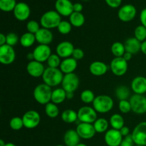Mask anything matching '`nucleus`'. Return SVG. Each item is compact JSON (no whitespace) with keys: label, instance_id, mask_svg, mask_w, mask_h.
Masks as SVG:
<instances>
[{"label":"nucleus","instance_id":"f257e3e1","mask_svg":"<svg viewBox=\"0 0 146 146\" xmlns=\"http://www.w3.org/2000/svg\"><path fill=\"white\" fill-rule=\"evenodd\" d=\"M64 76V74L60 68L48 67L44 71L42 79L44 84L52 88L61 84Z\"/></svg>","mask_w":146,"mask_h":146},{"label":"nucleus","instance_id":"f03ea898","mask_svg":"<svg viewBox=\"0 0 146 146\" xmlns=\"http://www.w3.org/2000/svg\"><path fill=\"white\" fill-rule=\"evenodd\" d=\"M53 90L51 87L46 84H40L35 87L34 90V98L38 104L41 105H46L51 102V96Z\"/></svg>","mask_w":146,"mask_h":146},{"label":"nucleus","instance_id":"7ed1b4c3","mask_svg":"<svg viewBox=\"0 0 146 146\" xmlns=\"http://www.w3.org/2000/svg\"><path fill=\"white\" fill-rule=\"evenodd\" d=\"M61 21V16L56 10H49L46 11L41 16L40 19V24L42 28L51 30L57 28Z\"/></svg>","mask_w":146,"mask_h":146},{"label":"nucleus","instance_id":"20e7f679","mask_svg":"<svg viewBox=\"0 0 146 146\" xmlns=\"http://www.w3.org/2000/svg\"><path fill=\"white\" fill-rule=\"evenodd\" d=\"M113 100L108 95L98 96L93 102V108L99 113H106L110 112L113 108Z\"/></svg>","mask_w":146,"mask_h":146},{"label":"nucleus","instance_id":"39448f33","mask_svg":"<svg viewBox=\"0 0 146 146\" xmlns=\"http://www.w3.org/2000/svg\"><path fill=\"white\" fill-rule=\"evenodd\" d=\"M78 120L81 123H94L97 119V112L94 108L90 106H83L78 111Z\"/></svg>","mask_w":146,"mask_h":146},{"label":"nucleus","instance_id":"423d86ee","mask_svg":"<svg viewBox=\"0 0 146 146\" xmlns=\"http://www.w3.org/2000/svg\"><path fill=\"white\" fill-rule=\"evenodd\" d=\"M131 111L136 114H144L146 113V96L140 94H134L130 98Z\"/></svg>","mask_w":146,"mask_h":146},{"label":"nucleus","instance_id":"0eeeda50","mask_svg":"<svg viewBox=\"0 0 146 146\" xmlns=\"http://www.w3.org/2000/svg\"><path fill=\"white\" fill-rule=\"evenodd\" d=\"M131 135L135 145L146 146V121L138 123L133 131Z\"/></svg>","mask_w":146,"mask_h":146},{"label":"nucleus","instance_id":"6e6552de","mask_svg":"<svg viewBox=\"0 0 146 146\" xmlns=\"http://www.w3.org/2000/svg\"><path fill=\"white\" fill-rule=\"evenodd\" d=\"M22 120L24 127L27 129H33L39 125L41 122V116L37 111L30 110L23 115Z\"/></svg>","mask_w":146,"mask_h":146},{"label":"nucleus","instance_id":"1a4fd4ad","mask_svg":"<svg viewBox=\"0 0 146 146\" xmlns=\"http://www.w3.org/2000/svg\"><path fill=\"white\" fill-rule=\"evenodd\" d=\"M110 68L113 74L116 76H122L126 74L128 71V61L123 57H115L111 61Z\"/></svg>","mask_w":146,"mask_h":146},{"label":"nucleus","instance_id":"9d476101","mask_svg":"<svg viewBox=\"0 0 146 146\" xmlns=\"http://www.w3.org/2000/svg\"><path fill=\"white\" fill-rule=\"evenodd\" d=\"M79 78L74 73L65 74L61 83L62 88L66 92H75L79 86Z\"/></svg>","mask_w":146,"mask_h":146},{"label":"nucleus","instance_id":"9b49d317","mask_svg":"<svg viewBox=\"0 0 146 146\" xmlns=\"http://www.w3.org/2000/svg\"><path fill=\"white\" fill-rule=\"evenodd\" d=\"M16 58V53L14 48L5 44L0 46V62L3 65H10Z\"/></svg>","mask_w":146,"mask_h":146},{"label":"nucleus","instance_id":"f8f14e48","mask_svg":"<svg viewBox=\"0 0 146 146\" xmlns=\"http://www.w3.org/2000/svg\"><path fill=\"white\" fill-rule=\"evenodd\" d=\"M137 14L136 8L132 4H125L119 9L118 17L121 21L123 22H129L135 17Z\"/></svg>","mask_w":146,"mask_h":146},{"label":"nucleus","instance_id":"ddd939ff","mask_svg":"<svg viewBox=\"0 0 146 146\" xmlns=\"http://www.w3.org/2000/svg\"><path fill=\"white\" fill-rule=\"evenodd\" d=\"M123 137L121 135L120 131L112 129L108 130L106 132L104 141L108 146H120Z\"/></svg>","mask_w":146,"mask_h":146},{"label":"nucleus","instance_id":"4468645a","mask_svg":"<svg viewBox=\"0 0 146 146\" xmlns=\"http://www.w3.org/2000/svg\"><path fill=\"white\" fill-rule=\"evenodd\" d=\"M14 16L17 20L20 21H26L29 17L30 14H31V9L30 7L27 3L25 2H18L14 8Z\"/></svg>","mask_w":146,"mask_h":146},{"label":"nucleus","instance_id":"2eb2a0df","mask_svg":"<svg viewBox=\"0 0 146 146\" xmlns=\"http://www.w3.org/2000/svg\"><path fill=\"white\" fill-rule=\"evenodd\" d=\"M32 53L34 54V60L41 63L47 61L50 56L52 54L49 46L41 45V44L36 46Z\"/></svg>","mask_w":146,"mask_h":146},{"label":"nucleus","instance_id":"dca6fc26","mask_svg":"<svg viewBox=\"0 0 146 146\" xmlns=\"http://www.w3.org/2000/svg\"><path fill=\"white\" fill-rule=\"evenodd\" d=\"M55 9L63 17H70L74 12V4L70 0H56Z\"/></svg>","mask_w":146,"mask_h":146},{"label":"nucleus","instance_id":"f3484780","mask_svg":"<svg viewBox=\"0 0 146 146\" xmlns=\"http://www.w3.org/2000/svg\"><path fill=\"white\" fill-rule=\"evenodd\" d=\"M76 131H77L80 138L85 140L94 138L95 134L96 133L94 125L91 123H80L77 125Z\"/></svg>","mask_w":146,"mask_h":146},{"label":"nucleus","instance_id":"a211bd4d","mask_svg":"<svg viewBox=\"0 0 146 146\" xmlns=\"http://www.w3.org/2000/svg\"><path fill=\"white\" fill-rule=\"evenodd\" d=\"M74 46L70 41H62V42L59 43L57 45L56 48V54L62 58H69V57L72 56L73 52H74Z\"/></svg>","mask_w":146,"mask_h":146},{"label":"nucleus","instance_id":"6ab92c4d","mask_svg":"<svg viewBox=\"0 0 146 146\" xmlns=\"http://www.w3.org/2000/svg\"><path fill=\"white\" fill-rule=\"evenodd\" d=\"M45 69L46 68H44L43 63L38 62L35 60L29 61L27 66V73L31 76L34 77V78H38V77L41 76L42 77Z\"/></svg>","mask_w":146,"mask_h":146},{"label":"nucleus","instance_id":"aec40b11","mask_svg":"<svg viewBox=\"0 0 146 146\" xmlns=\"http://www.w3.org/2000/svg\"><path fill=\"white\" fill-rule=\"evenodd\" d=\"M36 40L41 45H48L51 44L54 38L52 32L50 29L45 28H41L39 31L35 34Z\"/></svg>","mask_w":146,"mask_h":146},{"label":"nucleus","instance_id":"412c9836","mask_svg":"<svg viewBox=\"0 0 146 146\" xmlns=\"http://www.w3.org/2000/svg\"><path fill=\"white\" fill-rule=\"evenodd\" d=\"M131 89L135 94L143 95L146 93V78L144 76H137L131 82Z\"/></svg>","mask_w":146,"mask_h":146},{"label":"nucleus","instance_id":"4be33fe9","mask_svg":"<svg viewBox=\"0 0 146 146\" xmlns=\"http://www.w3.org/2000/svg\"><path fill=\"white\" fill-rule=\"evenodd\" d=\"M77 66H78L77 60H76L73 57H69V58H64L63 61H61L59 68L62 71L63 74L65 75V74L74 73Z\"/></svg>","mask_w":146,"mask_h":146},{"label":"nucleus","instance_id":"5701e85b","mask_svg":"<svg viewBox=\"0 0 146 146\" xmlns=\"http://www.w3.org/2000/svg\"><path fill=\"white\" fill-rule=\"evenodd\" d=\"M108 66L102 61H96L91 63L89 66V71L95 76H101L106 74Z\"/></svg>","mask_w":146,"mask_h":146},{"label":"nucleus","instance_id":"b1692460","mask_svg":"<svg viewBox=\"0 0 146 146\" xmlns=\"http://www.w3.org/2000/svg\"><path fill=\"white\" fill-rule=\"evenodd\" d=\"M80 140L81 138L74 129L68 130L64 134V141L66 146H76L80 143Z\"/></svg>","mask_w":146,"mask_h":146},{"label":"nucleus","instance_id":"393cba45","mask_svg":"<svg viewBox=\"0 0 146 146\" xmlns=\"http://www.w3.org/2000/svg\"><path fill=\"white\" fill-rule=\"evenodd\" d=\"M141 43L135 37L128 38L124 43L125 51L129 52L132 54H138L141 49Z\"/></svg>","mask_w":146,"mask_h":146},{"label":"nucleus","instance_id":"a878e982","mask_svg":"<svg viewBox=\"0 0 146 146\" xmlns=\"http://www.w3.org/2000/svg\"><path fill=\"white\" fill-rule=\"evenodd\" d=\"M66 99V91L63 88H58L53 90L51 96V102L58 105Z\"/></svg>","mask_w":146,"mask_h":146},{"label":"nucleus","instance_id":"bb28decb","mask_svg":"<svg viewBox=\"0 0 146 146\" xmlns=\"http://www.w3.org/2000/svg\"><path fill=\"white\" fill-rule=\"evenodd\" d=\"M109 123L112 128L120 131L125 125V121L122 115L118 113H115L111 115L110 118Z\"/></svg>","mask_w":146,"mask_h":146},{"label":"nucleus","instance_id":"cd10ccee","mask_svg":"<svg viewBox=\"0 0 146 146\" xmlns=\"http://www.w3.org/2000/svg\"><path fill=\"white\" fill-rule=\"evenodd\" d=\"M35 41H36L35 37V34H31L29 32H26L20 37L19 43L24 48H29L32 46Z\"/></svg>","mask_w":146,"mask_h":146},{"label":"nucleus","instance_id":"c85d7f7f","mask_svg":"<svg viewBox=\"0 0 146 146\" xmlns=\"http://www.w3.org/2000/svg\"><path fill=\"white\" fill-rule=\"evenodd\" d=\"M69 22L74 27H81L85 23V17L81 12H74L69 17Z\"/></svg>","mask_w":146,"mask_h":146},{"label":"nucleus","instance_id":"c756f323","mask_svg":"<svg viewBox=\"0 0 146 146\" xmlns=\"http://www.w3.org/2000/svg\"><path fill=\"white\" fill-rule=\"evenodd\" d=\"M61 119L66 123H73L78 120V113L72 109H66L62 112Z\"/></svg>","mask_w":146,"mask_h":146},{"label":"nucleus","instance_id":"7c9ffc66","mask_svg":"<svg viewBox=\"0 0 146 146\" xmlns=\"http://www.w3.org/2000/svg\"><path fill=\"white\" fill-rule=\"evenodd\" d=\"M109 123L106 118H98L95 122L94 123V126L96 130V132L98 133H106L108 129Z\"/></svg>","mask_w":146,"mask_h":146},{"label":"nucleus","instance_id":"2f4dec72","mask_svg":"<svg viewBox=\"0 0 146 146\" xmlns=\"http://www.w3.org/2000/svg\"><path fill=\"white\" fill-rule=\"evenodd\" d=\"M45 113L51 118H56L59 115V109L56 104L50 102L45 106Z\"/></svg>","mask_w":146,"mask_h":146},{"label":"nucleus","instance_id":"473e14b6","mask_svg":"<svg viewBox=\"0 0 146 146\" xmlns=\"http://www.w3.org/2000/svg\"><path fill=\"white\" fill-rule=\"evenodd\" d=\"M111 51L113 55L115 57H123V56L125 53L124 44H122L121 42H118V41L113 43L111 46Z\"/></svg>","mask_w":146,"mask_h":146},{"label":"nucleus","instance_id":"72a5a7b5","mask_svg":"<svg viewBox=\"0 0 146 146\" xmlns=\"http://www.w3.org/2000/svg\"><path fill=\"white\" fill-rule=\"evenodd\" d=\"M115 96L119 101L127 100L130 96V89L125 86H120L115 89Z\"/></svg>","mask_w":146,"mask_h":146},{"label":"nucleus","instance_id":"f704fd0d","mask_svg":"<svg viewBox=\"0 0 146 146\" xmlns=\"http://www.w3.org/2000/svg\"><path fill=\"white\" fill-rule=\"evenodd\" d=\"M17 2L16 0H0V9L4 12L14 11Z\"/></svg>","mask_w":146,"mask_h":146},{"label":"nucleus","instance_id":"c9c22d12","mask_svg":"<svg viewBox=\"0 0 146 146\" xmlns=\"http://www.w3.org/2000/svg\"><path fill=\"white\" fill-rule=\"evenodd\" d=\"M95 98L94 93L91 90L86 89L83 91L81 94V100L83 103L86 104H93Z\"/></svg>","mask_w":146,"mask_h":146},{"label":"nucleus","instance_id":"e433bc0d","mask_svg":"<svg viewBox=\"0 0 146 146\" xmlns=\"http://www.w3.org/2000/svg\"><path fill=\"white\" fill-rule=\"evenodd\" d=\"M134 37L141 42L146 40V28L143 25H139L134 30Z\"/></svg>","mask_w":146,"mask_h":146},{"label":"nucleus","instance_id":"4c0bfd02","mask_svg":"<svg viewBox=\"0 0 146 146\" xmlns=\"http://www.w3.org/2000/svg\"><path fill=\"white\" fill-rule=\"evenodd\" d=\"M57 29H58V31L60 34H63V35H66L71 31L72 25L69 21L62 20L59 25L58 26Z\"/></svg>","mask_w":146,"mask_h":146},{"label":"nucleus","instance_id":"58836bf2","mask_svg":"<svg viewBox=\"0 0 146 146\" xmlns=\"http://www.w3.org/2000/svg\"><path fill=\"white\" fill-rule=\"evenodd\" d=\"M9 126L14 131H19L24 127L22 118L20 117H14L9 121Z\"/></svg>","mask_w":146,"mask_h":146},{"label":"nucleus","instance_id":"ea45409f","mask_svg":"<svg viewBox=\"0 0 146 146\" xmlns=\"http://www.w3.org/2000/svg\"><path fill=\"white\" fill-rule=\"evenodd\" d=\"M61 58L56 54H52L47 60L48 67L50 68H58L61 65Z\"/></svg>","mask_w":146,"mask_h":146},{"label":"nucleus","instance_id":"a19ab883","mask_svg":"<svg viewBox=\"0 0 146 146\" xmlns=\"http://www.w3.org/2000/svg\"><path fill=\"white\" fill-rule=\"evenodd\" d=\"M40 24L35 20H30L27 24V29L28 32L36 34L40 29Z\"/></svg>","mask_w":146,"mask_h":146},{"label":"nucleus","instance_id":"79ce46f5","mask_svg":"<svg viewBox=\"0 0 146 146\" xmlns=\"http://www.w3.org/2000/svg\"><path fill=\"white\" fill-rule=\"evenodd\" d=\"M20 38H19V36L14 32H10L7 34V44L11 46L14 47L17 45L18 42H19Z\"/></svg>","mask_w":146,"mask_h":146},{"label":"nucleus","instance_id":"37998d69","mask_svg":"<svg viewBox=\"0 0 146 146\" xmlns=\"http://www.w3.org/2000/svg\"><path fill=\"white\" fill-rule=\"evenodd\" d=\"M118 109L123 113H128L131 111V105L130 101L127 100L120 101L118 104Z\"/></svg>","mask_w":146,"mask_h":146},{"label":"nucleus","instance_id":"c03bdc74","mask_svg":"<svg viewBox=\"0 0 146 146\" xmlns=\"http://www.w3.org/2000/svg\"><path fill=\"white\" fill-rule=\"evenodd\" d=\"M72 57L76 60H81L84 57V52L81 48H75L74 52H73Z\"/></svg>","mask_w":146,"mask_h":146},{"label":"nucleus","instance_id":"a18cd8bd","mask_svg":"<svg viewBox=\"0 0 146 146\" xmlns=\"http://www.w3.org/2000/svg\"><path fill=\"white\" fill-rule=\"evenodd\" d=\"M133 144L134 141L133 140V137L131 134H130L128 136L124 137L120 146H134Z\"/></svg>","mask_w":146,"mask_h":146},{"label":"nucleus","instance_id":"49530a36","mask_svg":"<svg viewBox=\"0 0 146 146\" xmlns=\"http://www.w3.org/2000/svg\"><path fill=\"white\" fill-rule=\"evenodd\" d=\"M105 1L111 8H118L122 3V0H105Z\"/></svg>","mask_w":146,"mask_h":146},{"label":"nucleus","instance_id":"de8ad7c7","mask_svg":"<svg viewBox=\"0 0 146 146\" xmlns=\"http://www.w3.org/2000/svg\"><path fill=\"white\" fill-rule=\"evenodd\" d=\"M140 21L141 22V25L146 28V8L143 9L141 11V14H140Z\"/></svg>","mask_w":146,"mask_h":146},{"label":"nucleus","instance_id":"09e8293b","mask_svg":"<svg viewBox=\"0 0 146 146\" xmlns=\"http://www.w3.org/2000/svg\"><path fill=\"white\" fill-rule=\"evenodd\" d=\"M120 132H121V135H122L123 137H126L128 135H130V129L128 127L125 126L124 125L121 130H120Z\"/></svg>","mask_w":146,"mask_h":146},{"label":"nucleus","instance_id":"8fccbe9b","mask_svg":"<svg viewBox=\"0 0 146 146\" xmlns=\"http://www.w3.org/2000/svg\"><path fill=\"white\" fill-rule=\"evenodd\" d=\"M83 5L79 2H76L74 4V11L75 12H81L83 10Z\"/></svg>","mask_w":146,"mask_h":146},{"label":"nucleus","instance_id":"3c124183","mask_svg":"<svg viewBox=\"0 0 146 146\" xmlns=\"http://www.w3.org/2000/svg\"><path fill=\"white\" fill-rule=\"evenodd\" d=\"M7 44V35H4L1 33L0 34V46Z\"/></svg>","mask_w":146,"mask_h":146},{"label":"nucleus","instance_id":"603ef678","mask_svg":"<svg viewBox=\"0 0 146 146\" xmlns=\"http://www.w3.org/2000/svg\"><path fill=\"white\" fill-rule=\"evenodd\" d=\"M132 56H133L132 54H131V53L125 51V53L124 54V55L123 56V58L124 59H125L126 61H130L131 58H132Z\"/></svg>","mask_w":146,"mask_h":146},{"label":"nucleus","instance_id":"864d4df0","mask_svg":"<svg viewBox=\"0 0 146 146\" xmlns=\"http://www.w3.org/2000/svg\"><path fill=\"white\" fill-rule=\"evenodd\" d=\"M141 51L143 53V54H144L145 55H146V40L145 41H144L143 42L141 43Z\"/></svg>","mask_w":146,"mask_h":146},{"label":"nucleus","instance_id":"5fc2aeb1","mask_svg":"<svg viewBox=\"0 0 146 146\" xmlns=\"http://www.w3.org/2000/svg\"><path fill=\"white\" fill-rule=\"evenodd\" d=\"M74 96V92H66V99H72Z\"/></svg>","mask_w":146,"mask_h":146},{"label":"nucleus","instance_id":"6e6d98bb","mask_svg":"<svg viewBox=\"0 0 146 146\" xmlns=\"http://www.w3.org/2000/svg\"><path fill=\"white\" fill-rule=\"evenodd\" d=\"M27 59L29 60L30 61H34V54H33V53H29V54H27Z\"/></svg>","mask_w":146,"mask_h":146},{"label":"nucleus","instance_id":"4d7b16f0","mask_svg":"<svg viewBox=\"0 0 146 146\" xmlns=\"http://www.w3.org/2000/svg\"><path fill=\"white\" fill-rule=\"evenodd\" d=\"M6 145V143L4 142V140L1 139L0 140V146H5Z\"/></svg>","mask_w":146,"mask_h":146},{"label":"nucleus","instance_id":"13d9d810","mask_svg":"<svg viewBox=\"0 0 146 146\" xmlns=\"http://www.w3.org/2000/svg\"><path fill=\"white\" fill-rule=\"evenodd\" d=\"M5 146H17L15 145V144L12 143H6Z\"/></svg>","mask_w":146,"mask_h":146},{"label":"nucleus","instance_id":"bf43d9fd","mask_svg":"<svg viewBox=\"0 0 146 146\" xmlns=\"http://www.w3.org/2000/svg\"><path fill=\"white\" fill-rule=\"evenodd\" d=\"M76 146H87V145H86V144L82 143H78V145H77Z\"/></svg>","mask_w":146,"mask_h":146},{"label":"nucleus","instance_id":"052dcab7","mask_svg":"<svg viewBox=\"0 0 146 146\" xmlns=\"http://www.w3.org/2000/svg\"><path fill=\"white\" fill-rule=\"evenodd\" d=\"M55 146H66V145H56Z\"/></svg>","mask_w":146,"mask_h":146},{"label":"nucleus","instance_id":"680f3d73","mask_svg":"<svg viewBox=\"0 0 146 146\" xmlns=\"http://www.w3.org/2000/svg\"><path fill=\"white\" fill-rule=\"evenodd\" d=\"M83 1H88V0H83Z\"/></svg>","mask_w":146,"mask_h":146},{"label":"nucleus","instance_id":"e2e57ef3","mask_svg":"<svg viewBox=\"0 0 146 146\" xmlns=\"http://www.w3.org/2000/svg\"><path fill=\"white\" fill-rule=\"evenodd\" d=\"M135 146H142V145H136Z\"/></svg>","mask_w":146,"mask_h":146}]
</instances>
